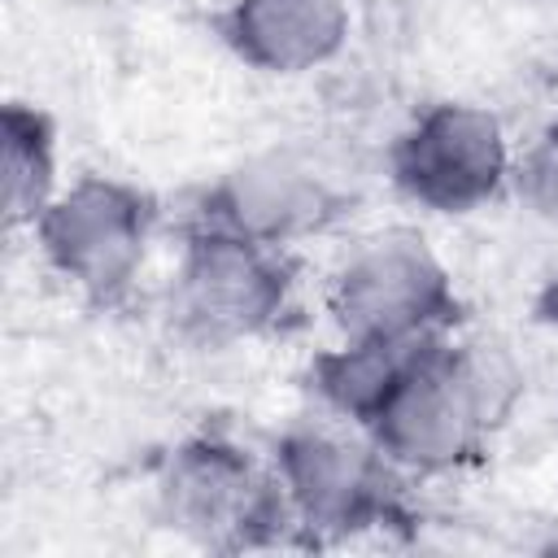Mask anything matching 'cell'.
Instances as JSON below:
<instances>
[{"mask_svg":"<svg viewBox=\"0 0 558 558\" xmlns=\"http://www.w3.org/2000/svg\"><path fill=\"white\" fill-rule=\"evenodd\" d=\"M514 371L488 344H410L379 405L366 414L375 445L405 466L440 471L462 462L480 432L510 405Z\"/></svg>","mask_w":558,"mask_h":558,"instance_id":"cell-1","label":"cell"},{"mask_svg":"<svg viewBox=\"0 0 558 558\" xmlns=\"http://www.w3.org/2000/svg\"><path fill=\"white\" fill-rule=\"evenodd\" d=\"M449 314V279L414 235L357 248L336 279L340 331L357 344H418Z\"/></svg>","mask_w":558,"mask_h":558,"instance_id":"cell-2","label":"cell"},{"mask_svg":"<svg viewBox=\"0 0 558 558\" xmlns=\"http://www.w3.org/2000/svg\"><path fill=\"white\" fill-rule=\"evenodd\" d=\"M48 262L92 296H113L131 283L144 240H148V205L140 192L83 179L70 192L52 196L44 218L35 222Z\"/></svg>","mask_w":558,"mask_h":558,"instance_id":"cell-3","label":"cell"},{"mask_svg":"<svg viewBox=\"0 0 558 558\" xmlns=\"http://www.w3.org/2000/svg\"><path fill=\"white\" fill-rule=\"evenodd\" d=\"M510 170L506 135L475 105H436L397 144V183L427 209H475Z\"/></svg>","mask_w":558,"mask_h":558,"instance_id":"cell-4","label":"cell"},{"mask_svg":"<svg viewBox=\"0 0 558 558\" xmlns=\"http://www.w3.org/2000/svg\"><path fill=\"white\" fill-rule=\"evenodd\" d=\"M270 248L275 244H257L248 235L205 222L174 283L179 318L214 340L266 327L283 305V270Z\"/></svg>","mask_w":558,"mask_h":558,"instance_id":"cell-5","label":"cell"},{"mask_svg":"<svg viewBox=\"0 0 558 558\" xmlns=\"http://www.w3.org/2000/svg\"><path fill=\"white\" fill-rule=\"evenodd\" d=\"M327 214H331L327 183L296 157L266 153L244 161L235 174H227V183L214 192L209 222L248 235L257 244H279L305 227H318Z\"/></svg>","mask_w":558,"mask_h":558,"instance_id":"cell-6","label":"cell"},{"mask_svg":"<svg viewBox=\"0 0 558 558\" xmlns=\"http://www.w3.org/2000/svg\"><path fill=\"white\" fill-rule=\"evenodd\" d=\"M344 35V0H235L227 13L231 48L266 74L314 70L340 52Z\"/></svg>","mask_w":558,"mask_h":558,"instance_id":"cell-7","label":"cell"},{"mask_svg":"<svg viewBox=\"0 0 558 558\" xmlns=\"http://www.w3.org/2000/svg\"><path fill=\"white\" fill-rule=\"evenodd\" d=\"M279 462H283L288 501L301 510L305 523L349 527L375 510L379 475L366 449L327 432H301L283 445Z\"/></svg>","mask_w":558,"mask_h":558,"instance_id":"cell-8","label":"cell"},{"mask_svg":"<svg viewBox=\"0 0 558 558\" xmlns=\"http://www.w3.org/2000/svg\"><path fill=\"white\" fill-rule=\"evenodd\" d=\"M170 514L187 532H201L205 541H222L244 532L248 523H262L266 514V484L240 458L222 445H196L179 453L170 471Z\"/></svg>","mask_w":558,"mask_h":558,"instance_id":"cell-9","label":"cell"},{"mask_svg":"<svg viewBox=\"0 0 558 558\" xmlns=\"http://www.w3.org/2000/svg\"><path fill=\"white\" fill-rule=\"evenodd\" d=\"M52 205V140L44 118L26 109L4 113V214L9 222H39Z\"/></svg>","mask_w":558,"mask_h":558,"instance_id":"cell-10","label":"cell"},{"mask_svg":"<svg viewBox=\"0 0 558 558\" xmlns=\"http://www.w3.org/2000/svg\"><path fill=\"white\" fill-rule=\"evenodd\" d=\"M519 183H523V196H527L545 218L558 222V126L527 153Z\"/></svg>","mask_w":558,"mask_h":558,"instance_id":"cell-11","label":"cell"},{"mask_svg":"<svg viewBox=\"0 0 558 558\" xmlns=\"http://www.w3.org/2000/svg\"><path fill=\"white\" fill-rule=\"evenodd\" d=\"M554 318H558V288H554Z\"/></svg>","mask_w":558,"mask_h":558,"instance_id":"cell-12","label":"cell"}]
</instances>
